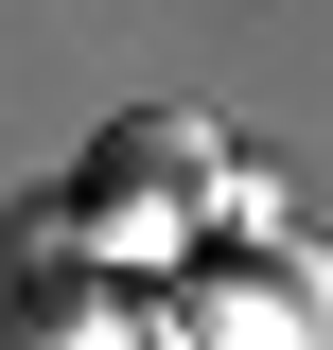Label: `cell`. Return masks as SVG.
Instances as JSON below:
<instances>
[{"mask_svg":"<svg viewBox=\"0 0 333 350\" xmlns=\"http://www.w3.org/2000/svg\"><path fill=\"white\" fill-rule=\"evenodd\" d=\"M106 211H158V193H210V175H228V140L210 123H175V105H140V123H106Z\"/></svg>","mask_w":333,"mask_h":350,"instance_id":"cell-1","label":"cell"}]
</instances>
